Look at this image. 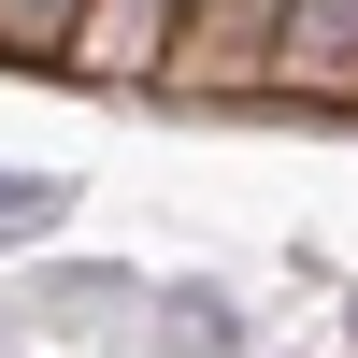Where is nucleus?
<instances>
[{"label":"nucleus","mask_w":358,"mask_h":358,"mask_svg":"<svg viewBox=\"0 0 358 358\" xmlns=\"http://www.w3.org/2000/svg\"><path fill=\"white\" fill-rule=\"evenodd\" d=\"M273 57H287V72H358V0H287Z\"/></svg>","instance_id":"nucleus-1"},{"label":"nucleus","mask_w":358,"mask_h":358,"mask_svg":"<svg viewBox=\"0 0 358 358\" xmlns=\"http://www.w3.org/2000/svg\"><path fill=\"white\" fill-rule=\"evenodd\" d=\"M86 0H0V43H72Z\"/></svg>","instance_id":"nucleus-2"}]
</instances>
